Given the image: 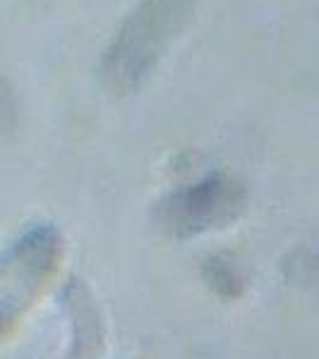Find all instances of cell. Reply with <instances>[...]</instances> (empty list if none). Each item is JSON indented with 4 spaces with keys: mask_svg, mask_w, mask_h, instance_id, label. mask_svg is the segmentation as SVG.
Here are the masks:
<instances>
[{
    "mask_svg": "<svg viewBox=\"0 0 319 359\" xmlns=\"http://www.w3.org/2000/svg\"><path fill=\"white\" fill-rule=\"evenodd\" d=\"M193 0H142L103 55L101 74L115 89H132L176 36Z\"/></svg>",
    "mask_w": 319,
    "mask_h": 359,
    "instance_id": "1",
    "label": "cell"
},
{
    "mask_svg": "<svg viewBox=\"0 0 319 359\" xmlns=\"http://www.w3.org/2000/svg\"><path fill=\"white\" fill-rule=\"evenodd\" d=\"M63 240L53 225H34L0 247V338L27 314L56 276Z\"/></svg>",
    "mask_w": 319,
    "mask_h": 359,
    "instance_id": "2",
    "label": "cell"
}]
</instances>
